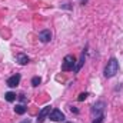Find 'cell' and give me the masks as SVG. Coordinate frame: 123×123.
<instances>
[{"mask_svg": "<svg viewBox=\"0 0 123 123\" xmlns=\"http://www.w3.org/2000/svg\"><path fill=\"white\" fill-rule=\"evenodd\" d=\"M85 60H86V49L82 52V55H80V59H79V62H77V63H76V66H74V73H79V72H80L82 66L85 64Z\"/></svg>", "mask_w": 123, "mask_h": 123, "instance_id": "8", "label": "cell"}, {"mask_svg": "<svg viewBox=\"0 0 123 123\" xmlns=\"http://www.w3.org/2000/svg\"><path fill=\"white\" fill-rule=\"evenodd\" d=\"M39 40L42 42V43H47V42H50L52 40V33H50V30H42L40 33H39Z\"/></svg>", "mask_w": 123, "mask_h": 123, "instance_id": "6", "label": "cell"}, {"mask_svg": "<svg viewBox=\"0 0 123 123\" xmlns=\"http://www.w3.org/2000/svg\"><path fill=\"white\" fill-rule=\"evenodd\" d=\"M19 97H20V100H22L23 103L26 102V97H25V94H19Z\"/></svg>", "mask_w": 123, "mask_h": 123, "instance_id": "15", "label": "cell"}, {"mask_svg": "<svg viewBox=\"0 0 123 123\" xmlns=\"http://www.w3.org/2000/svg\"><path fill=\"white\" fill-rule=\"evenodd\" d=\"M40 82H42V79H40L39 76H34V77L31 79V86H34V87H37V86L40 85Z\"/></svg>", "mask_w": 123, "mask_h": 123, "instance_id": "12", "label": "cell"}, {"mask_svg": "<svg viewBox=\"0 0 123 123\" xmlns=\"http://www.w3.org/2000/svg\"><path fill=\"white\" fill-rule=\"evenodd\" d=\"M87 96H89V94H87L86 92H85V93H80V94H79V97H77V100H79V102H83Z\"/></svg>", "mask_w": 123, "mask_h": 123, "instance_id": "13", "label": "cell"}, {"mask_svg": "<svg viewBox=\"0 0 123 123\" xmlns=\"http://www.w3.org/2000/svg\"><path fill=\"white\" fill-rule=\"evenodd\" d=\"M20 79H22V76L19 74V73H16V74H13V76H10L9 79H7V86L9 87H16L19 83H20Z\"/></svg>", "mask_w": 123, "mask_h": 123, "instance_id": "5", "label": "cell"}, {"mask_svg": "<svg viewBox=\"0 0 123 123\" xmlns=\"http://www.w3.org/2000/svg\"><path fill=\"white\" fill-rule=\"evenodd\" d=\"M26 106H25V103H20V105H16V107H14V112L17 113V115H25L26 113Z\"/></svg>", "mask_w": 123, "mask_h": 123, "instance_id": "10", "label": "cell"}, {"mask_svg": "<svg viewBox=\"0 0 123 123\" xmlns=\"http://www.w3.org/2000/svg\"><path fill=\"white\" fill-rule=\"evenodd\" d=\"M74 66H76V59L73 55H66L64 59L62 62V72H70V70H74Z\"/></svg>", "mask_w": 123, "mask_h": 123, "instance_id": "2", "label": "cell"}, {"mask_svg": "<svg viewBox=\"0 0 123 123\" xmlns=\"http://www.w3.org/2000/svg\"><path fill=\"white\" fill-rule=\"evenodd\" d=\"M103 119H105V116H99V117H96V119L93 120V123H102Z\"/></svg>", "mask_w": 123, "mask_h": 123, "instance_id": "14", "label": "cell"}, {"mask_svg": "<svg viewBox=\"0 0 123 123\" xmlns=\"http://www.w3.org/2000/svg\"><path fill=\"white\" fill-rule=\"evenodd\" d=\"M20 123H30V119H25L23 122H20Z\"/></svg>", "mask_w": 123, "mask_h": 123, "instance_id": "17", "label": "cell"}, {"mask_svg": "<svg viewBox=\"0 0 123 123\" xmlns=\"http://www.w3.org/2000/svg\"><path fill=\"white\" fill-rule=\"evenodd\" d=\"M105 102H97L96 105H93L92 107V117L93 119H96V117H99V116H103V112H105Z\"/></svg>", "mask_w": 123, "mask_h": 123, "instance_id": "3", "label": "cell"}, {"mask_svg": "<svg viewBox=\"0 0 123 123\" xmlns=\"http://www.w3.org/2000/svg\"><path fill=\"white\" fill-rule=\"evenodd\" d=\"M16 59H17V62H19V64H22V66H25V64L29 63V57H27L26 55H23V53H17Z\"/></svg>", "mask_w": 123, "mask_h": 123, "instance_id": "9", "label": "cell"}, {"mask_svg": "<svg viewBox=\"0 0 123 123\" xmlns=\"http://www.w3.org/2000/svg\"><path fill=\"white\" fill-rule=\"evenodd\" d=\"M47 115H50V106H46V107H43V109L40 110V113H39V116H37V123H43Z\"/></svg>", "mask_w": 123, "mask_h": 123, "instance_id": "7", "label": "cell"}, {"mask_svg": "<svg viewBox=\"0 0 123 123\" xmlns=\"http://www.w3.org/2000/svg\"><path fill=\"white\" fill-rule=\"evenodd\" d=\"M70 110H72V112H74V113H77V112H79V110H77L76 107H70Z\"/></svg>", "mask_w": 123, "mask_h": 123, "instance_id": "16", "label": "cell"}, {"mask_svg": "<svg viewBox=\"0 0 123 123\" xmlns=\"http://www.w3.org/2000/svg\"><path fill=\"white\" fill-rule=\"evenodd\" d=\"M117 72H119V62L115 57H112L105 67V77H113Z\"/></svg>", "mask_w": 123, "mask_h": 123, "instance_id": "1", "label": "cell"}, {"mask_svg": "<svg viewBox=\"0 0 123 123\" xmlns=\"http://www.w3.org/2000/svg\"><path fill=\"white\" fill-rule=\"evenodd\" d=\"M67 123H69V122H67Z\"/></svg>", "mask_w": 123, "mask_h": 123, "instance_id": "18", "label": "cell"}, {"mask_svg": "<svg viewBox=\"0 0 123 123\" xmlns=\"http://www.w3.org/2000/svg\"><path fill=\"white\" fill-rule=\"evenodd\" d=\"M64 115L62 113V110L59 109H53L52 112H50V120H53V122H64Z\"/></svg>", "mask_w": 123, "mask_h": 123, "instance_id": "4", "label": "cell"}, {"mask_svg": "<svg viewBox=\"0 0 123 123\" xmlns=\"http://www.w3.org/2000/svg\"><path fill=\"white\" fill-rule=\"evenodd\" d=\"M16 93H13V92H7L6 94H4V99L7 100V102H14L16 100Z\"/></svg>", "mask_w": 123, "mask_h": 123, "instance_id": "11", "label": "cell"}]
</instances>
